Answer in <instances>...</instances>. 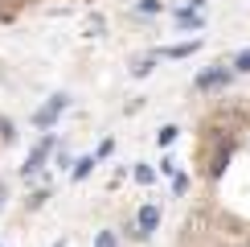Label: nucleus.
<instances>
[{"label": "nucleus", "instance_id": "39448f33", "mask_svg": "<svg viewBox=\"0 0 250 247\" xmlns=\"http://www.w3.org/2000/svg\"><path fill=\"white\" fill-rule=\"evenodd\" d=\"M197 46H201V41H185V46H172V49H164V58H189Z\"/></svg>", "mask_w": 250, "mask_h": 247}, {"label": "nucleus", "instance_id": "f03ea898", "mask_svg": "<svg viewBox=\"0 0 250 247\" xmlns=\"http://www.w3.org/2000/svg\"><path fill=\"white\" fill-rule=\"evenodd\" d=\"M66 103H70L66 95H54V99H49L45 107H41L37 116H33V124H37V128H49V124H54V120L62 116V111H66Z\"/></svg>", "mask_w": 250, "mask_h": 247}, {"label": "nucleus", "instance_id": "9d476101", "mask_svg": "<svg viewBox=\"0 0 250 247\" xmlns=\"http://www.w3.org/2000/svg\"><path fill=\"white\" fill-rule=\"evenodd\" d=\"M95 247H115V235H111V231H103V235H99V243H95Z\"/></svg>", "mask_w": 250, "mask_h": 247}, {"label": "nucleus", "instance_id": "0eeeda50", "mask_svg": "<svg viewBox=\"0 0 250 247\" xmlns=\"http://www.w3.org/2000/svg\"><path fill=\"white\" fill-rule=\"evenodd\" d=\"M156 140H160V144H172V140H176V128H172V124H168V128H160V132H156Z\"/></svg>", "mask_w": 250, "mask_h": 247}, {"label": "nucleus", "instance_id": "f257e3e1", "mask_svg": "<svg viewBox=\"0 0 250 247\" xmlns=\"http://www.w3.org/2000/svg\"><path fill=\"white\" fill-rule=\"evenodd\" d=\"M49 152H54V136H45V140H41L33 152H29V161L21 165V173H25V177H33V173L41 169V165H45V157H49Z\"/></svg>", "mask_w": 250, "mask_h": 247}, {"label": "nucleus", "instance_id": "9b49d317", "mask_svg": "<svg viewBox=\"0 0 250 247\" xmlns=\"http://www.w3.org/2000/svg\"><path fill=\"white\" fill-rule=\"evenodd\" d=\"M0 206H4V185H0Z\"/></svg>", "mask_w": 250, "mask_h": 247}, {"label": "nucleus", "instance_id": "423d86ee", "mask_svg": "<svg viewBox=\"0 0 250 247\" xmlns=\"http://www.w3.org/2000/svg\"><path fill=\"white\" fill-rule=\"evenodd\" d=\"M90 169H95V157H82V161H74V181H82Z\"/></svg>", "mask_w": 250, "mask_h": 247}, {"label": "nucleus", "instance_id": "7ed1b4c3", "mask_svg": "<svg viewBox=\"0 0 250 247\" xmlns=\"http://www.w3.org/2000/svg\"><path fill=\"white\" fill-rule=\"evenodd\" d=\"M156 226H160V210L156 206H144L140 210V235H152Z\"/></svg>", "mask_w": 250, "mask_h": 247}, {"label": "nucleus", "instance_id": "6e6552de", "mask_svg": "<svg viewBox=\"0 0 250 247\" xmlns=\"http://www.w3.org/2000/svg\"><path fill=\"white\" fill-rule=\"evenodd\" d=\"M152 177H156V173H152V169H148V165H140V169H135V181H144V185H148V181H152Z\"/></svg>", "mask_w": 250, "mask_h": 247}, {"label": "nucleus", "instance_id": "1a4fd4ad", "mask_svg": "<svg viewBox=\"0 0 250 247\" xmlns=\"http://www.w3.org/2000/svg\"><path fill=\"white\" fill-rule=\"evenodd\" d=\"M234 66H238V70H250V49H242V54L234 58Z\"/></svg>", "mask_w": 250, "mask_h": 247}, {"label": "nucleus", "instance_id": "20e7f679", "mask_svg": "<svg viewBox=\"0 0 250 247\" xmlns=\"http://www.w3.org/2000/svg\"><path fill=\"white\" fill-rule=\"evenodd\" d=\"M226 78H230V74H226V66H222V70H205V74L197 78V87L209 91V87H217V82H226Z\"/></svg>", "mask_w": 250, "mask_h": 247}, {"label": "nucleus", "instance_id": "f8f14e48", "mask_svg": "<svg viewBox=\"0 0 250 247\" xmlns=\"http://www.w3.org/2000/svg\"><path fill=\"white\" fill-rule=\"evenodd\" d=\"M54 247H62V243H54Z\"/></svg>", "mask_w": 250, "mask_h": 247}]
</instances>
